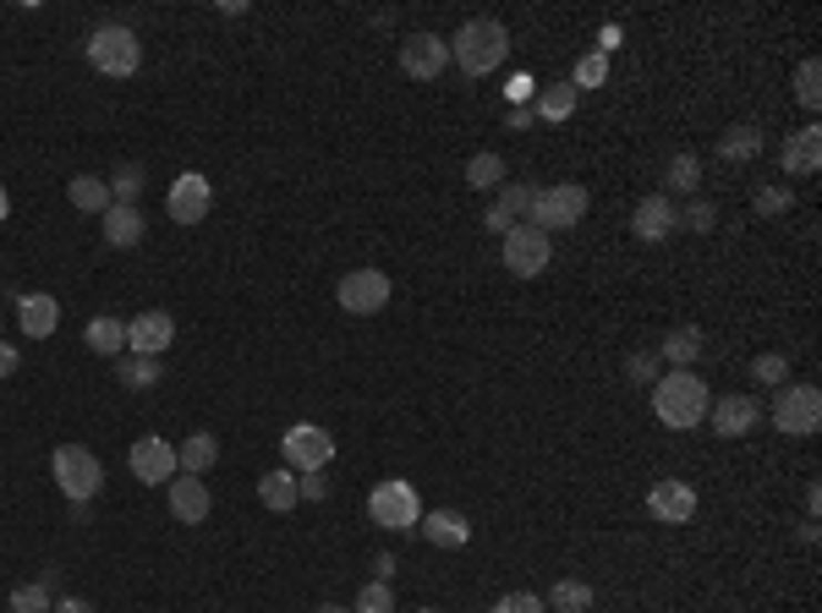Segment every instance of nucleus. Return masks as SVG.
Returning a JSON list of instances; mask_svg holds the SVG:
<instances>
[{"label":"nucleus","instance_id":"f257e3e1","mask_svg":"<svg viewBox=\"0 0 822 613\" xmlns=\"http://www.w3.org/2000/svg\"><path fill=\"white\" fill-rule=\"evenodd\" d=\"M708 384L691 372V367H674L669 378H658L652 384V417L663 422V428H674V433H686V428H697L702 417H708Z\"/></svg>","mask_w":822,"mask_h":613},{"label":"nucleus","instance_id":"f03ea898","mask_svg":"<svg viewBox=\"0 0 822 613\" xmlns=\"http://www.w3.org/2000/svg\"><path fill=\"white\" fill-rule=\"evenodd\" d=\"M505 55H510V33H505V22H494V17L460 22V33L450 39V61H456L466 78H488Z\"/></svg>","mask_w":822,"mask_h":613},{"label":"nucleus","instance_id":"7ed1b4c3","mask_svg":"<svg viewBox=\"0 0 822 613\" xmlns=\"http://www.w3.org/2000/svg\"><path fill=\"white\" fill-rule=\"evenodd\" d=\"M89 67L93 72H104V78H132V72L143 67V44H138V33L121 28V22L93 28L89 33Z\"/></svg>","mask_w":822,"mask_h":613},{"label":"nucleus","instance_id":"20e7f679","mask_svg":"<svg viewBox=\"0 0 822 613\" xmlns=\"http://www.w3.org/2000/svg\"><path fill=\"white\" fill-rule=\"evenodd\" d=\"M50 471H55V488L72 504H93V493L104 488V466H99V454H89L83 443H61L55 460H50Z\"/></svg>","mask_w":822,"mask_h":613},{"label":"nucleus","instance_id":"39448f33","mask_svg":"<svg viewBox=\"0 0 822 613\" xmlns=\"http://www.w3.org/2000/svg\"><path fill=\"white\" fill-rule=\"evenodd\" d=\"M773 428L784 438H812L822 428V389L818 384H784L773 395Z\"/></svg>","mask_w":822,"mask_h":613},{"label":"nucleus","instance_id":"423d86ee","mask_svg":"<svg viewBox=\"0 0 822 613\" xmlns=\"http://www.w3.org/2000/svg\"><path fill=\"white\" fill-rule=\"evenodd\" d=\"M587 186H576V181H559V186H538V197H532V225L538 231H570V225H581L587 219Z\"/></svg>","mask_w":822,"mask_h":613},{"label":"nucleus","instance_id":"0eeeda50","mask_svg":"<svg viewBox=\"0 0 822 613\" xmlns=\"http://www.w3.org/2000/svg\"><path fill=\"white\" fill-rule=\"evenodd\" d=\"M367 521L378 525V531H412V525L423 521L417 488H412V482H400V477L378 482V488L367 493Z\"/></svg>","mask_w":822,"mask_h":613},{"label":"nucleus","instance_id":"6e6552de","mask_svg":"<svg viewBox=\"0 0 822 613\" xmlns=\"http://www.w3.org/2000/svg\"><path fill=\"white\" fill-rule=\"evenodd\" d=\"M280 454H285V466L302 477V471H324L329 466V454H335V438L324 433L318 422H291L285 438H280Z\"/></svg>","mask_w":822,"mask_h":613},{"label":"nucleus","instance_id":"1a4fd4ad","mask_svg":"<svg viewBox=\"0 0 822 613\" xmlns=\"http://www.w3.org/2000/svg\"><path fill=\"white\" fill-rule=\"evenodd\" d=\"M335 302H341L352 318H373V313H384V307H389V274H384V268H352V274L341 279Z\"/></svg>","mask_w":822,"mask_h":613},{"label":"nucleus","instance_id":"9d476101","mask_svg":"<svg viewBox=\"0 0 822 613\" xmlns=\"http://www.w3.org/2000/svg\"><path fill=\"white\" fill-rule=\"evenodd\" d=\"M554 258V247H548V236L538 225H516V231H505V268L516 274V279H538Z\"/></svg>","mask_w":822,"mask_h":613},{"label":"nucleus","instance_id":"9b49d317","mask_svg":"<svg viewBox=\"0 0 822 613\" xmlns=\"http://www.w3.org/2000/svg\"><path fill=\"white\" fill-rule=\"evenodd\" d=\"M647 515L658 525H686L697 515V488L680 482V477H658V482L647 488Z\"/></svg>","mask_w":822,"mask_h":613},{"label":"nucleus","instance_id":"f8f14e48","mask_svg":"<svg viewBox=\"0 0 822 613\" xmlns=\"http://www.w3.org/2000/svg\"><path fill=\"white\" fill-rule=\"evenodd\" d=\"M445 67H450V39H439V33H412V39L400 44V72H406V78L434 83Z\"/></svg>","mask_w":822,"mask_h":613},{"label":"nucleus","instance_id":"ddd939ff","mask_svg":"<svg viewBox=\"0 0 822 613\" xmlns=\"http://www.w3.org/2000/svg\"><path fill=\"white\" fill-rule=\"evenodd\" d=\"M126 466H132V477L138 482H171L176 477V443L171 438H160V433H149V438H138L132 449H126Z\"/></svg>","mask_w":822,"mask_h":613},{"label":"nucleus","instance_id":"4468645a","mask_svg":"<svg viewBox=\"0 0 822 613\" xmlns=\"http://www.w3.org/2000/svg\"><path fill=\"white\" fill-rule=\"evenodd\" d=\"M209 203H214V186H209V175L186 171L171 181V197H165V208H171V219L176 225H203L209 219Z\"/></svg>","mask_w":822,"mask_h":613},{"label":"nucleus","instance_id":"2eb2a0df","mask_svg":"<svg viewBox=\"0 0 822 613\" xmlns=\"http://www.w3.org/2000/svg\"><path fill=\"white\" fill-rule=\"evenodd\" d=\"M171 346H176V318H171V313L154 307V313H138V318L126 324V350H132V356H154V361H160V350H171Z\"/></svg>","mask_w":822,"mask_h":613},{"label":"nucleus","instance_id":"dca6fc26","mask_svg":"<svg viewBox=\"0 0 822 613\" xmlns=\"http://www.w3.org/2000/svg\"><path fill=\"white\" fill-rule=\"evenodd\" d=\"M674 231H680V208H674L663 192L641 197L637 214H631V236H637V242H669Z\"/></svg>","mask_w":822,"mask_h":613},{"label":"nucleus","instance_id":"f3484780","mask_svg":"<svg viewBox=\"0 0 822 613\" xmlns=\"http://www.w3.org/2000/svg\"><path fill=\"white\" fill-rule=\"evenodd\" d=\"M708 417H713L719 438H751V428L762 422V406H757V395H724L708 406Z\"/></svg>","mask_w":822,"mask_h":613},{"label":"nucleus","instance_id":"a211bd4d","mask_svg":"<svg viewBox=\"0 0 822 613\" xmlns=\"http://www.w3.org/2000/svg\"><path fill=\"white\" fill-rule=\"evenodd\" d=\"M165 499H171V515H176L182 525H203V521H209V504H214V499H209V488H203L197 477H186V471L165 482Z\"/></svg>","mask_w":822,"mask_h":613},{"label":"nucleus","instance_id":"6ab92c4d","mask_svg":"<svg viewBox=\"0 0 822 613\" xmlns=\"http://www.w3.org/2000/svg\"><path fill=\"white\" fill-rule=\"evenodd\" d=\"M17 324H22V335L28 340H50L55 335V324H61V302L55 296H17Z\"/></svg>","mask_w":822,"mask_h":613},{"label":"nucleus","instance_id":"aec40b11","mask_svg":"<svg viewBox=\"0 0 822 613\" xmlns=\"http://www.w3.org/2000/svg\"><path fill=\"white\" fill-rule=\"evenodd\" d=\"M779 165H784V175H818V165H822V126H801V132H790V143H784Z\"/></svg>","mask_w":822,"mask_h":613},{"label":"nucleus","instance_id":"412c9836","mask_svg":"<svg viewBox=\"0 0 822 613\" xmlns=\"http://www.w3.org/2000/svg\"><path fill=\"white\" fill-rule=\"evenodd\" d=\"M99 219H104V242H110V247H138V242H143V231H149V225H143V214H138L132 203H110Z\"/></svg>","mask_w":822,"mask_h":613},{"label":"nucleus","instance_id":"4be33fe9","mask_svg":"<svg viewBox=\"0 0 822 613\" xmlns=\"http://www.w3.org/2000/svg\"><path fill=\"white\" fill-rule=\"evenodd\" d=\"M423 537L434 542V548H466L471 542V521L460 515V510H434V515H423Z\"/></svg>","mask_w":822,"mask_h":613},{"label":"nucleus","instance_id":"5701e85b","mask_svg":"<svg viewBox=\"0 0 822 613\" xmlns=\"http://www.w3.org/2000/svg\"><path fill=\"white\" fill-rule=\"evenodd\" d=\"M258 499H264V510H274V515H285V510H296V471L291 466H280V471H264L258 477Z\"/></svg>","mask_w":822,"mask_h":613},{"label":"nucleus","instance_id":"b1692460","mask_svg":"<svg viewBox=\"0 0 822 613\" xmlns=\"http://www.w3.org/2000/svg\"><path fill=\"white\" fill-rule=\"evenodd\" d=\"M702 350H708V335H702L697 324H686V329L663 335V346H658V356H663V361H674V367H691V361H697Z\"/></svg>","mask_w":822,"mask_h":613},{"label":"nucleus","instance_id":"393cba45","mask_svg":"<svg viewBox=\"0 0 822 613\" xmlns=\"http://www.w3.org/2000/svg\"><path fill=\"white\" fill-rule=\"evenodd\" d=\"M214 460H220V438L214 433H192L182 449H176V471H186V477H203Z\"/></svg>","mask_w":822,"mask_h":613},{"label":"nucleus","instance_id":"a878e982","mask_svg":"<svg viewBox=\"0 0 822 613\" xmlns=\"http://www.w3.org/2000/svg\"><path fill=\"white\" fill-rule=\"evenodd\" d=\"M83 346L93 356H126V324L121 318H93L89 329H83Z\"/></svg>","mask_w":822,"mask_h":613},{"label":"nucleus","instance_id":"bb28decb","mask_svg":"<svg viewBox=\"0 0 822 613\" xmlns=\"http://www.w3.org/2000/svg\"><path fill=\"white\" fill-rule=\"evenodd\" d=\"M67 197H72L78 214H104V208H110V181H99V175H72V181H67Z\"/></svg>","mask_w":822,"mask_h":613},{"label":"nucleus","instance_id":"cd10ccee","mask_svg":"<svg viewBox=\"0 0 822 613\" xmlns=\"http://www.w3.org/2000/svg\"><path fill=\"white\" fill-rule=\"evenodd\" d=\"M757 154H762V132H757V126H730V132L719 137V160H730V165L757 160Z\"/></svg>","mask_w":822,"mask_h":613},{"label":"nucleus","instance_id":"c85d7f7f","mask_svg":"<svg viewBox=\"0 0 822 613\" xmlns=\"http://www.w3.org/2000/svg\"><path fill=\"white\" fill-rule=\"evenodd\" d=\"M544 603H548V613H587L592 609V586L587 581H559Z\"/></svg>","mask_w":822,"mask_h":613},{"label":"nucleus","instance_id":"c756f323","mask_svg":"<svg viewBox=\"0 0 822 613\" xmlns=\"http://www.w3.org/2000/svg\"><path fill=\"white\" fill-rule=\"evenodd\" d=\"M576 88L570 83H554V88H538V110L532 115H544V121H570V110H576Z\"/></svg>","mask_w":822,"mask_h":613},{"label":"nucleus","instance_id":"7c9ffc66","mask_svg":"<svg viewBox=\"0 0 822 613\" xmlns=\"http://www.w3.org/2000/svg\"><path fill=\"white\" fill-rule=\"evenodd\" d=\"M115 372L126 389H154L160 384V361L154 356H115Z\"/></svg>","mask_w":822,"mask_h":613},{"label":"nucleus","instance_id":"2f4dec72","mask_svg":"<svg viewBox=\"0 0 822 613\" xmlns=\"http://www.w3.org/2000/svg\"><path fill=\"white\" fill-rule=\"evenodd\" d=\"M663 186H669V192H697V186H702V160H697V154H674L669 171H663ZM669 192H663V197H669Z\"/></svg>","mask_w":822,"mask_h":613},{"label":"nucleus","instance_id":"473e14b6","mask_svg":"<svg viewBox=\"0 0 822 613\" xmlns=\"http://www.w3.org/2000/svg\"><path fill=\"white\" fill-rule=\"evenodd\" d=\"M532 197H538V186H532V181H510V186L499 192L494 214H499L505 225H516V214H527V208H532Z\"/></svg>","mask_w":822,"mask_h":613},{"label":"nucleus","instance_id":"72a5a7b5","mask_svg":"<svg viewBox=\"0 0 822 613\" xmlns=\"http://www.w3.org/2000/svg\"><path fill=\"white\" fill-rule=\"evenodd\" d=\"M466 186H477V192L505 186V160H499V154H471V160H466Z\"/></svg>","mask_w":822,"mask_h":613},{"label":"nucleus","instance_id":"f704fd0d","mask_svg":"<svg viewBox=\"0 0 822 613\" xmlns=\"http://www.w3.org/2000/svg\"><path fill=\"white\" fill-rule=\"evenodd\" d=\"M143 186H149V175L138 171V165H121V171L110 175V203H132V208H138Z\"/></svg>","mask_w":822,"mask_h":613},{"label":"nucleus","instance_id":"c9c22d12","mask_svg":"<svg viewBox=\"0 0 822 613\" xmlns=\"http://www.w3.org/2000/svg\"><path fill=\"white\" fill-rule=\"evenodd\" d=\"M751 378L768 384V389H784V384H790V356H779V350L757 356V361H751Z\"/></svg>","mask_w":822,"mask_h":613},{"label":"nucleus","instance_id":"e433bc0d","mask_svg":"<svg viewBox=\"0 0 822 613\" xmlns=\"http://www.w3.org/2000/svg\"><path fill=\"white\" fill-rule=\"evenodd\" d=\"M603 83H609V55H598V50H592V55H581V61H576L570 88L581 93V88H603Z\"/></svg>","mask_w":822,"mask_h":613},{"label":"nucleus","instance_id":"4c0bfd02","mask_svg":"<svg viewBox=\"0 0 822 613\" xmlns=\"http://www.w3.org/2000/svg\"><path fill=\"white\" fill-rule=\"evenodd\" d=\"M795 99H801L806 110L822 104V67L818 61H801V72H795Z\"/></svg>","mask_w":822,"mask_h":613},{"label":"nucleus","instance_id":"58836bf2","mask_svg":"<svg viewBox=\"0 0 822 613\" xmlns=\"http://www.w3.org/2000/svg\"><path fill=\"white\" fill-rule=\"evenodd\" d=\"M352 613H395V592H389V581H367L363 592H357V609Z\"/></svg>","mask_w":822,"mask_h":613},{"label":"nucleus","instance_id":"ea45409f","mask_svg":"<svg viewBox=\"0 0 822 613\" xmlns=\"http://www.w3.org/2000/svg\"><path fill=\"white\" fill-rule=\"evenodd\" d=\"M6 609L11 613H50V586H39V581H33V586H17Z\"/></svg>","mask_w":822,"mask_h":613},{"label":"nucleus","instance_id":"a19ab883","mask_svg":"<svg viewBox=\"0 0 822 613\" xmlns=\"http://www.w3.org/2000/svg\"><path fill=\"white\" fill-rule=\"evenodd\" d=\"M488 613H548V603L538 597V592H505Z\"/></svg>","mask_w":822,"mask_h":613},{"label":"nucleus","instance_id":"79ce46f5","mask_svg":"<svg viewBox=\"0 0 822 613\" xmlns=\"http://www.w3.org/2000/svg\"><path fill=\"white\" fill-rule=\"evenodd\" d=\"M680 225H686V231H697V236H708V231L719 225V208H713V203H691V208L680 214Z\"/></svg>","mask_w":822,"mask_h":613},{"label":"nucleus","instance_id":"37998d69","mask_svg":"<svg viewBox=\"0 0 822 613\" xmlns=\"http://www.w3.org/2000/svg\"><path fill=\"white\" fill-rule=\"evenodd\" d=\"M790 208V186H762L757 192V214H784Z\"/></svg>","mask_w":822,"mask_h":613},{"label":"nucleus","instance_id":"c03bdc74","mask_svg":"<svg viewBox=\"0 0 822 613\" xmlns=\"http://www.w3.org/2000/svg\"><path fill=\"white\" fill-rule=\"evenodd\" d=\"M296 493L318 504V499H329V477H324V471H302V477H296Z\"/></svg>","mask_w":822,"mask_h":613},{"label":"nucleus","instance_id":"a18cd8bd","mask_svg":"<svg viewBox=\"0 0 822 613\" xmlns=\"http://www.w3.org/2000/svg\"><path fill=\"white\" fill-rule=\"evenodd\" d=\"M626 372H631L637 384H652V372H658V361H652V350H637V356L626 361Z\"/></svg>","mask_w":822,"mask_h":613},{"label":"nucleus","instance_id":"49530a36","mask_svg":"<svg viewBox=\"0 0 822 613\" xmlns=\"http://www.w3.org/2000/svg\"><path fill=\"white\" fill-rule=\"evenodd\" d=\"M505 93H510V99H516V104H527V99H538V83H532V78H527V72H516V78H510V83H505Z\"/></svg>","mask_w":822,"mask_h":613},{"label":"nucleus","instance_id":"de8ad7c7","mask_svg":"<svg viewBox=\"0 0 822 613\" xmlns=\"http://www.w3.org/2000/svg\"><path fill=\"white\" fill-rule=\"evenodd\" d=\"M615 50H620V28L609 22V28L598 33V55H615Z\"/></svg>","mask_w":822,"mask_h":613},{"label":"nucleus","instance_id":"09e8293b","mask_svg":"<svg viewBox=\"0 0 822 613\" xmlns=\"http://www.w3.org/2000/svg\"><path fill=\"white\" fill-rule=\"evenodd\" d=\"M17 361H22V356H17V350L0 340V378H11V372H17Z\"/></svg>","mask_w":822,"mask_h":613},{"label":"nucleus","instance_id":"8fccbe9b","mask_svg":"<svg viewBox=\"0 0 822 613\" xmlns=\"http://www.w3.org/2000/svg\"><path fill=\"white\" fill-rule=\"evenodd\" d=\"M389 575H395V559L378 553V559H373V581H389Z\"/></svg>","mask_w":822,"mask_h":613},{"label":"nucleus","instance_id":"3c124183","mask_svg":"<svg viewBox=\"0 0 822 613\" xmlns=\"http://www.w3.org/2000/svg\"><path fill=\"white\" fill-rule=\"evenodd\" d=\"M50 613H93L89 603H78V597H61V603H50Z\"/></svg>","mask_w":822,"mask_h":613},{"label":"nucleus","instance_id":"603ef678","mask_svg":"<svg viewBox=\"0 0 822 613\" xmlns=\"http://www.w3.org/2000/svg\"><path fill=\"white\" fill-rule=\"evenodd\" d=\"M6 214H11V197H6V186H0V219H6Z\"/></svg>","mask_w":822,"mask_h":613},{"label":"nucleus","instance_id":"864d4df0","mask_svg":"<svg viewBox=\"0 0 822 613\" xmlns=\"http://www.w3.org/2000/svg\"><path fill=\"white\" fill-rule=\"evenodd\" d=\"M313 613H352V609H341V603H324V609H313Z\"/></svg>","mask_w":822,"mask_h":613},{"label":"nucleus","instance_id":"5fc2aeb1","mask_svg":"<svg viewBox=\"0 0 822 613\" xmlns=\"http://www.w3.org/2000/svg\"><path fill=\"white\" fill-rule=\"evenodd\" d=\"M417 613H445V609H417Z\"/></svg>","mask_w":822,"mask_h":613}]
</instances>
